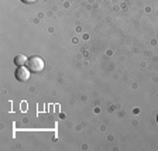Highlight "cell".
<instances>
[{
  "label": "cell",
  "instance_id": "obj_1",
  "mask_svg": "<svg viewBox=\"0 0 158 151\" xmlns=\"http://www.w3.org/2000/svg\"><path fill=\"white\" fill-rule=\"evenodd\" d=\"M27 68L31 71V72H40V71H43L44 68V61L41 57H31V58H28V61H27Z\"/></svg>",
  "mask_w": 158,
  "mask_h": 151
},
{
  "label": "cell",
  "instance_id": "obj_4",
  "mask_svg": "<svg viewBox=\"0 0 158 151\" xmlns=\"http://www.w3.org/2000/svg\"><path fill=\"white\" fill-rule=\"evenodd\" d=\"M21 2H23V3H27V4H30V3H34L35 0H21Z\"/></svg>",
  "mask_w": 158,
  "mask_h": 151
},
{
  "label": "cell",
  "instance_id": "obj_3",
  "mask_svg": "<svg viewBox=\"0 0 158 151\" xmlns=\"http://www.w3.org/2000/svg\"><path fill=\"white\" fill-rule=\"evenodd\" d=\"M27 57L26 55H21V54H19V55L14 58V64H16L17 66H26V64H27Z\"/></svg>",
  "mask_w": 158,
  "mask_h": 151
},
{
  "label": "cell",
  "instance_id": "obj_5",
  "mask_svg": "<svg viewBox=\"0 0 158 151\" xmlns=\"http://www.w3.org/2000/svg\"><path fill=\"white\" fill-rule=\"evenodd\" d=\"M157 122H158V116H157Z\"/></svg>",
  "mask_w": 158,
  "mask_h": 151
},
{
  "label": "cell",
  "instance_id": "obj_2",
  "mask_svg": "<svg viewBox=\"0 0 158 151\" xmlns=\"http://www.w3.org/2000/svg\"><path fill=\"white\" fill-rule=\"evenodd\" d=\"M30 72L31 71L28 68H26V66H19L14 71V76H16V79L20 81V82H26V81L30 79Z\"/></svg>",
  "mask_w": 158,
  "mask_h": 151
}]
</instances>
